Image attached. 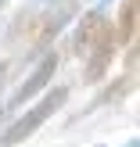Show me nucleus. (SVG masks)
<instances>
[{"instance_id": "nucleus-1", "label": "nucleus", "mask_w": 140, "mask_h": 147, "mask_svg": "<svg viewBox=\"0 0 140 147\" xmlns=\"http://www.w3.org/2000/svg\"><path fill=\"white\" fill-rule=\"evenodd\" d=\"M65 97H68V86H54V90H47L40 100L32 104V111H25L14 126H7L4 129V136H0V144L4 147H14V144H22V140H29V136L36 133V129L43 126V122L50 119V115L57 111V108L65 104Z\"/></svg>"}, {"instance_id": "nucleus-2", "label": "nucleus", "mask_w": 140, "mask_h": 147, "mask_svg": "<svg viewBox=\"0 0 140 147\" xmlns=\"http://www.w3.org/2000/svg\"><path fill=\"white\" fill-rule=\"evenodd\" d=\"M112 32L115 29H112V22L101 14V7L86 11L83 22H79V29H76V36H72V54H86L97 40H104V36H112Z\"/></svg>"}, {"instance_id": "nucleus-3", "label": "nucleus", "mask_w": 140, "mask_h": 147, "mask_svg": "<svg viewBox=\"0 0 140 147\" xmlns=\"http://www.w3.org/2000/svg\"><path fill=\"white\" fill-rule=\"evenodd\" d=\"M115 50H119V43H115V32L112 36H104V40H97L90 50H86V72H83V79L86 83H101V79L108 76V68H112V61H115Z\"/></svg>"}, {"instance_id": "nucleus-4", "label": "nucleus", "mask_w": 140, "mask_h": 147, "mask_svg": "<svg viewBox=\"0 0 140 147\" xmlns=\"http://www.w3.org/2000/svg\"><path fill=\"white\" fill-rule=\"evenodd\" d=\"M54 72H57V54H47L40 65H36V72L25 79V83L14 90V97H11V104H29V100L36 97V93H43L47 90V83L54 79Z\"/></svg>"}, {"instance_id": "nucleus-5", "label": "nucleus", "mask_w": 140, "mask_h": 147, "mask_svg": "<svg viewBox=\"0 0 140 147\" xmlns=\"http://www.w3.org/2000/svg\"><path fill=\"white\" fill-rule=\"evenodd\" d=\"M137 7H140V0H122V7H119V22L112 25L119 47H129L137 40Z\"/></svg>"}, {"instance_id": "nucleus-6", "label": "nucleus", "mask_w": 140, "mask_h": 147, "mask_svg": "<svg viewBox=\"0 0 140 147\" xmlns=\"http://www.w3.org/2000/svg\"><path fill=\"white\" fill-rule=\"evenodd\" d=\"M129 90H133V72H122L115 83H108V86H104V93H101V97L93 100L90 108H101V104H112V100H122ZM90 108H86V111H90Z\"/></svg>"}, {"instance_id": "nucleus-7", "label": "nucleus", "mask_w": 140, "mask_h": 147, "mask_svg": "<svg viewBox=\"0 0 140 147\" xmlns=\"http://www.w3.org/2000/svg\"><path fill=\"white\" fill-rule=\"evenodd\" d=\"M126 147H137V140H129V144H126Z\"/></svg>"}, {"instance_id": "nucleus-8", "label": "nucleus", "mask_w": 140, "mask_h": 147, "mask_svg": "<svg viewBox=\"0 0 140 147\" xmlns=\"http://www.w3.org/2000/svg\"><path fill=\"white\" fill-rule=\"evenodd\" d=\"M101 4H112V0H101Z\"/></svg>"}, {"instance_id": "nucleus-9", "label": "nucleus", "mask_w": 140, "mask_h": 147, "mask_svg": "<svg viewBox=\"0 0 140 147\" xmlns=\"http://www.w3.org/2000/svg\"><path fill=\"white\" fill-rule=\"evenodd\" d=\"M97 147H101V144H97Z\"/></svg>"}]
</instances>
